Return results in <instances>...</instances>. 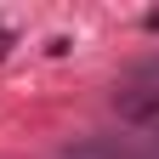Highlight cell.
Masks as SVG:
<instances>
[{"label":"cell","mask_w":159,"mask_h":159,"mask_svg":"<svg viewBox=\"0 0 159 159\" xmlns=\"http://www.w3.org/2000/svg\"><path fill=\"white\" fill-rule=\"evenodd\" d=\"M119 108H125V114H153V108H159V91H153V97H125Z\"/></svg>","instance_id":"6da1fadb"}]
</instances>
